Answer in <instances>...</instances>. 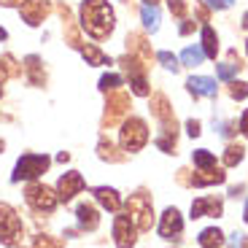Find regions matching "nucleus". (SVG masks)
I'll return each mask as SVG.
<instances>
[{
    "mask_svg": "<svg viewBox=\"0 0 248 248\" xmlns=\"http://www.w3.org/2000/svg\"><path fill=\"white\" fill-rule=\"evenodd\" d=\"M119 143H122L124 151H140L146 143H149V127H146V122L138 116H130L124 119L122 124V132H119Z\"/></svg>",
    "mask_w": 248,
    "mask_h": 248,
    "instance_id": "obj_2",
    "label": "nucleus"
},
{
    "mask_svg": "<svg viewBox=\"0 0 248 248\" xmlns=\"http://www.w3.org/2000/svg\"><path fill=\"white\" fill-rule=\"evenodd\" d=\"M0 243L8 248L22 243V218L8 202H0Z\"/></svg>",
    "mask_w": 248,
    "mask_h": 248,
    "instance_id": "obj_4",
    "label": "nucleus"
},
{
    "mask_svg": "<svg viewBox=\"0 0 248 248\" xmlns=\"http://www.w3.org/2000/svg\"><path fill=\"white\" fill-rule=\"evenodd\" d=\"M27 0H0V6H25Z\"/></svg>",
    "mask_w": 248,
    "mask_h": 248,
    "instance_id": "obj_39",
    "label": "nucleus"
},
{
    "mask_svg": "<svg viewBox=\"0 0 248 248\" xmlns=\"http://www.w3.org/2000/svg\"><path fill=\"white\" fill-rule=\"evenodd\" d=\"M192 30H194V22H192V19H184V25L178 27V32H181V35H189Z\"/></svg>",
    "mask_w": 248,
    "mask_h": 248,
    "instance_id": "obj_36",
    "label": "nucleus"
},
{
    "mask_svg": "<svg viewBox=\"0 0 248 248\" xmlns=\"http://www.w3.org/2000/svg\"><path fill=\"white\" fill-rule=\"evenodd\" d=\"M32 248H62V240H57V237H51V235H35Z\"/></svg>",
    "mask_w": 248,
    "mask_h": 248,
    "instance_id": "obj_29",
    "label": "nucleus"
},
{
    "mask_svg": "<svg viewBox=\"0 0 248 248\" xmlns=\"http://www.w3.org/2000/svg\"><path fill=\"white\" fill-rule=\"evenodd\" d=\"M224 205L218 197H200L192 202V218H202V216H221Z\"/></svg>",
    "mask_w": 248,
    "mask_h": 248,
    "instance_id": "obj_14",
    "label": "nucleus"
},
{
    "mask_svg": "<svg viewBox=\"0 0 248 248\" xmlns=\"http://www.w3.org/2000/svg\"><path fill=\"white\" fill-rule=\"evenodd\" d=\"M127 216L132 218L138 230H151V224H154V208H151V197L146 192H138L127 200Z\"/></svg>",
    "mask_w": 248,
    "mask_h": 248,
    "instance_id": "obj_5",
    "label": "nucleus"
},
{
    "mask_svg": "<svg viewBox=\"0 0 248 248\" xmlns=\"http://www.w3.org/2000/svg\"><path fill=\"white\" fill-rule=\"evenodd\" d=\"M135 235H138V227L132 224V218L119 213L113 218V240H116V248H132L135 246Z\"/></svg>",
    "mask_w": 248,
    "mask_h": 248,
    "instance_id": "obj_8",
    "label": "nucleus"
},
{
    "mask_svg": "<svg viewBox=\"0 0 248 248\" xmlns=\"http://www.w3.org/2000/svg\"><path fill=\"white\" fill-rule=\"evenodd\" d=\"M181 232H184V218H181L178 208H168L162 213V221H159V237L165 240H181Z\"/></svg>",
    "mask_w": 248,
    "mask_h": 248,
    "instance_id": "obj_9",
    "label": "nucleus"
},
{
    "mask_svg": "<svg viewBox=\"0 0 248 248\" xmlns=\"http://www.w3.org/2000/svg\"><path fill=\"white\" fill-rule=\"evenodd\" d=\"M25 200L35 213H51L57 208V202H60L57 192H51L46 184H30L25 192Z\"/></svg>",
    "mask_w": 248,
    "mask_h": 248,
    "instance_id": "obj_6",
    "label": "nucleus"
},
{
    "mask_svg": "<svg viewBox=\"0 0 248 248\" xmlns=\"http://www.w3.org/2000/svg\"><path fill=\"white\" fill-rule=\"evenodd\" d=\"M205 175H194V178H184L181 184H189V186H213V184H224V178L227 175L221 173V170H202Z\"/></svg>",
    "mask_w": 248,
    "mask_h": 248,
    "instance_id": "obj_17",
    "label": "nucleus"
},
{
    "mask_svg": "<svg viewBox=\"0 0 248 248\" xmlns=\"http://www.w3.org/2000/svg\"><path fill=\"white\" fill-rule=\"evenodd\" d=\"M84 175L76 173V170H70V173L60 175V181H57V197L62 200V202H70V200L76 197V194L84 192Z\"/></svg>",
    "mask_w": 248,
    "mask_h": 248,
    "instance_id": "obj_7",
    "label": "nucleus"
},
{
    "mask_svg": "<svg viewBox=\"0 0 248 248\" xmlns=\"http://www.w3.org/2000/svg\"><path fill=\"white\" fill-rule=\"evenodd\" d=\"M246 51H248V44H246Z\"/></svg>",
    "mask_w": 248,
    "mask_h": 248,
    "instance_id": "obj_46",
    "label": "nucleus"
},
{
    "mask_svg": "<svg viewBox=\"0 0 248 248\" xmlns=\"http://www.w3.org/2000/svg\"><path fill=\"white\" fill-rule=\"evenodd\" d=\"M243 221L248 224V202H246V208H243Z\"/></svg>",
    "mask_w": 248,
    "mask_h": 248,
    "instance_id": "obj_41",
    "label": "nucleus"
},
{
    "mask_svg": "<svg viewBox=\"0 0 248 248\" xmlns=\"http://www.w3.org/2000/svg\"><path fill=\"white\" fill-rule=\"evenodd\" d=\"M51 159L46 154H25V156H19L16 162V168H14L11 173V181L14 184H19V181H35L41 178V175L49 170Z\"/></svg>",
    "mask_w": 248,
    "mask_h": 248,
    "instance_id": "obj_3",
    "label": "nucleus"
},
{
    "mask_svg": "<svg viewBox=\"0 0 248 248\" xmlns=\"http://www.w3.org/2000/svg\"><path fill=\"white\" fill-rule=\"evenodd\" d=\"M81 27L89 38L106 41L116 27V16H113L108 0H84L81 3Z\"/></svg>",
    "mask_w": 248,
    "mask_h": 248,
    "instance_id": "obj_1",
    "label": "nucleus"
},
{
    "mask_svg": "<svg viewBox=\"0 0 248 248\" xmlns=\"http://www.w3.org/2000/svg\"><path fill=\"white\" fill-rule=\"evenodd\" d=\"M246 159V149L243 146H227V151H224V165L227 168H235V165H240V162Z\"/></svg>",
    "mask_w": 248,
    "mask_h": 248,
    "instance_id": "obj_24",
    "label": "nucleus"
},
{
    "mask_svg": "<svg viewBox=\"0 0 248 248\" xmlns=\"http://www.w3.org/2000/svg\"><path fill=\"white\" fill-rule=\"evenodd\" d=\"M192 162L197 165L200 170H213V168H216V156H213L208 149H197L192 154Z\"/></svg>",
    "mask_w": 248,
    "mask_h": 248,
    "instance_id": "obj_22",
    "label": "nucleus"
},
{
    "mask_svg": "<svg viewBox=\"0 0 248 248\" xmlns=\"http://www.w3.org/2000/svg\"><path fill=\"white\" fill-rule=\"evenodd\" d=\"M202 60H205V54H202V49H197V46H186V49L181 51V62H184L186 68H197Z\"/></svg>",
    "mask_w": 248,
    "mask_h": 248,
    "instance_id": "obj_23",
    "label": "nucleus"
},
{
    "mask_svg": "<svg viewBox=\"0 0 248 248\" xmlns=\"http://www.w3.org/2000/svg\"><path fill=\"white\" fill-rule=\"evenodd\" d=\"M25 70H27V76H30L32 87H41V84H44V73H41V60H38V57H27Z\"/></svg>",
    "mask_w": 248,
    "mask_h": 248,
    "instance_id": "obj_21",
    "label": "nucleus"
},
{
    "mask_svg": "<svg viewBox=\"0 0 248 248\" xmlns=\"http://www.w3.org/2000/svg\"><path fill=\"white\" fill-rule=\"evenodd\" d=\"M124 68H127V73H130V87L132 92L138 94V97H149V81H146V73L140 70V62L135 60V57H127L124 60Z\"/></svg>",
    "mask_w": 248,
    "mask_h": 248,
    "instance_id": "obj_11",
    "label": "nucleus"
},
{
    "mask_svg": "<svg viewBox=\"0 0 248 248\" xmlns=\"http://www.w3.org/2000/svg\"><path fill=\"white\" fill-rule=\"evenodd\" d=\"M240 248H248V237H246V240H243V243H240Z\"/></svg>",
    "mask_w": 248,
    "mask_h": 248,
    "instance_id": "obj_45",
    "label": "nucleus"
},
{
    "mask_svg": "<svg viewBox=\"0 0 248 248\" xmlns=\"http://www.w3.org/2000/svg\"><path fill=\"white\" fill-rule=\"evenodd\" d=\"M119 87H122V76L119 73H106L100 78V89H103V92H116Z\"/></svg>",
    "mask_w": 248,
    "mask_h": 248,
    "instance_id": "obj_27",
    "label": "nucleus"
},
{
    "mask_svg": "<svg viewBox=\"0 0 248 248\" xmlns=\"http://www.w3.org/2000/svg\"><path fill=\"white\" fill-rule=\"evenodd\" d=\"M76 221H78V227L84 232H94L100 227V213L97 208H94L92 202H81L78 208H76Z\"/></svg>",
    "mask_w": 248,
    "mask_h": 248,
    "instance_id": "obj_13",
    "label": "nucleus"
},
{
    "mask_svg": "<svg viewBox=\"0 0 248 248\" xmlns=\"http://www.w3.org/2000/svg\"><path fill=\"white\" fill-rule=\"evenodd\" d=\"M168 8L178 19H186V0H168Z\"/></svg>",
    "mask_w": 248,
    "mask_h": 248,
    "instance_id": "obj_32",
    "label": "nucleus"
},
{
    "mask_svg": "<svg viewBox=\"0 0 248 248\" xmlns=\"http://www.w3.org/2000/svg\"><path fill=\"white\" fill-rule=\"evenodd\" d=\"M240 132L248 138V108L243 111V116H240Z\"/></svg>",
    "mask_w": 248,
    "mask_h": 248,
    "instance_id": "obj_37",
    "label": "nucleus"
},
{
    "mask_svg": "<svg viewBox=\"0 0 248 248\" xmlns=\"http://www.w3.org/2000/svg\"><path fill=\"white\" fill-rule=\"evenodd\" d=\"M237 70H240V62H221V65L216 68V73H218V78L232 81V78H235Z\"/></svg>",
    "mask_w": 248,
    "mask_h": 248,
    "instance_id": "obj_28",
    "label": "nucleus"
},
{
    "mask_svg": "<svg viewBox=\"0 0 248 248\" xmlns=\"http://www.w3.org/2000/svg\"><path fill=\"white\" fill-rule=\"evenodd\" d=\"M140 16H143V25H146V30H151V32L159 30V11H156V6H143Z\"/></svg>",
    "mask_w": 248,
    "mask_h": 248,
    "instance_id": "obj_25",
    "label": "nucleus"
},
{
    "mask_svg": "<svg viewBox=\"0 0 248 248\" xmlns=\"http://www.w3.org/2000/svg\"><path fill=\"white\" fill-rule=\"evenodd\" d=\"M197 240H200V246H202V248H218L224 243V235H221L218 227H208V230L200 232Z\"/></svg>",
    "mask_w": 248,
    "mask_h": 248,
    "instance_id": "obj_19",
    "label": "nucleus"
},
{
    "mask_svg": "<svg viewBox=\"0 0 248 248\" xmlns=\"http://www.w3.org/2000/svg\"><path fill=\"white\" fill-rule=\"evenodd\" d=\"M3 41H6V30H3V27H0V44H3Z\"/></svg>",
    "mask_w": 248,
    "mask_h": 248,
    "instance_id": "obj_44",
    "label": "nucleus"
},
{
    "mask_svg": "<svg viewBox=\"0 0 248 248\" xmlns=\"http://www.w3.org/2000/svg\"><path fill=\"white\" fill-rule=\"evenodd\" d=\"M230 97L232 100H246L248 97V84L246 81H232L230 84Z\"/></svg>",
    "mask_w": 248,
    "mask_h": 248,
    "instance_id": "obj_30",
    "label": "nucleus"
},
{
    "mask_svg": "<svg viewBox=\"0 0 248 248\" xmlns=\"http://www.w3.org/2000/svg\"><path fill=\"white\" fill-rule=\"evenodd\" d=\"M97 154H100V159H108V162H122L124 159V154H116V149H113L111 140H100Z\"/></svg>",
    "mask_w": 248,
    "mask_h": 248,
    "instance_id": "obj_26",
    "label": "nucleus"
},
{
    "mask_svg": "<svg viewBox=\"0 0 248 248\" xmlns=\"http://www.w3.org/2000/svg\"><path fill=\"white\" fill-rule=\"evenodd\" d=\"M186 132H189L192 138H197L200 132H202V130H200V122H194V119H189V122H186Z\"/></svg>",
    "mask_w": 248,
    "mask_h": 248,
    "instance_id": "obj_35",
    "label": "nucleus"
},
{
    "mask_svg": "<svg viewBox=\"0 0 248 248\" xmlns=\"http://www.w3.org/2000/svg\"><path fill=\"white\" fill-rule=\"evenodd\" d=\"M243 27H246V30H248V11L243 14Z\"/></svg>",
    "mask_w": 248,
    "mask_h": 248,
    "instance_id": "obj_42",
    "label": "nucleus"
},
{
    "mask_svg": "<svg viewBox=\"0 0 248 248\" xmlns=\"http://www.w3.org/2000/svg\"><path fill=\"white\" fill-rule=\"evenodd\" d=\"M202 54L211 57V60H216V54H218V35L213 32L211 25L202 27Z\"/></svg>",
    "mask_w": 248,
    "mask_h": 248,
    "instance_id": "obj_18",
    "label": "nucleus"
},
{
    "mask_svg": "<svg viewBox=\"0 0 248 248\" xmlns=\"http://www.w3.org/2000/svg\"><path fill=\"white\" fill-rule=\"evenodd\" d=\"M143 3H146V6H156V3H159V0H143Z\"/></svg>",
    "mask_w": 248,
    "mask_h": 248,
    "instance_id": "obj_43",
    "label": "nucleus"
},
{
    "mask_svg": "<svg viewBox=\"0 0 248 248\" xmlns=\"http://www.w3.org/2000/svg\"><path fill=\"white\" fill-rule=\"evenodd\" d=\"M243 240H246V235H240V232H235V235L230 237V246H232V248H240V243H243Z\"/></svg>",
    "mask_w": 248,
    "mask_h": 248,
    "instance_id": "obj_38",
    "label": "nucleus"
},
{
    "mask_svg": "<svg viewBox=\"0 0 248 248\" xmlns=\"http://www.w3.org/2000/svg\"><path fill=\"white\" fill-rule=\"evenodd\" d=\"M186 89L194 94V97H216V81L208 78V76H192L186 81Z\"/></svg>",
    "mask_w": 248,
    "mask_h": 248,
    "instance_id": "obj_15",
    "label": "nucleus"
},
{
    "mask_svg": "<svg viewBox=\"0 0 248 248\" xmlns=\"http://www.w3.org/2000/svg\"><path fill=\"white\" fill-rule=\"evenodd\" d=\"M49 11H51L49 0H27L25 6H19V14H22V19H25L30 27L41 25V22L49 16Z\"/></svg>",
    "mask_w": 248,
    "mask_h": 248,
    "instance_id": "obj_10",
    "label": "nucleus"
},
{
    "mask_svg": "<svg viewBox=\"0 0 248 248\" xmlns=\"http://www.w3.org/2000/svg\"><path fill=\"white\" fill-rule=\"evenodd\" d=\"M81 54H84V60H87L89 65H111L108 54H103V51H100L97 46H92V44L81 46Z\"/></svg>",
    "mask_w": 248,
    "mask_h": 248,
    "instance_id": "obj_20",
    "label": "nucleus"
},
{
    "mask_svg": "<svg viewBox=\"0 0 248 248\" xmlns=\"http://www.w3.org/2000/svg\"><path fill=\"white\" fill-rule=\"evenodd\" d=\"M127 108H130V97L124 92H116L108 97V106H106V124L108 127H113V124L122 122V116L127 113Z\"/></svg>",
    "mask_w": 248,
    "mask_h": 248,
    "instance_id": "obj_12",
    "label": "nucleus"
},
{
    "mask_svg": "<svg viewBox=\"0 0 248 248\" xmlns=\"http://www.w3.org/2000/svg\"><path fill=\"white\" fill-rule=\"evenodd\" d=\"M216 127H218V135H224V138H230L232 132H237L235 130V122H218Z\"/></svg>",
    "mask_w": 248,
    "mask_h": 248,
    "instance_id": "obj_33",
    "label": "nucleus"
},
{
    "mask_svg": "<svg viewBox=\"0 0 248 248\" xmlns=\"http://www.w3.org/2000/svg\"><path fill=\"white\" fill-rule=\"evenodd\" d=\"M94 200H97L106 211L111 213H119V208H122V197H119L116 189H111V186H97V189H92Z\"/></svg>",
    "mask_w": 248,
    "mask_h": 248,
    "instance_id": "obj_16",
    "label": "nucleus"
},
{
    "mask_svg": "<svg viewBox=\"0 0 248 248\" xmlns=\"http://www.w3.org/2000/svg\"><path fill=\"white\" fill-rule=\"evenodd\" d=\"M156 60H159L162 65L168 68V70H173V73L178 70V57H175V54H170V51H159V54H156Z\"/></svg>",
    "mask_w": 248,
    "mask_h": 248,
    "instance_id": "obj_31",
    "label": "nucleus"
},
{
    "mask_svg": "<svg viewBox=\"0 0 248 248\" xmlns=\"http://www.w3.org/2000/svg\"><path fill=\"white\" fill-rule=\"evenodd\" d=\"M208 3V8H216V11H224V8H230L235 0H205Z\"/></svg>",
    "mask_w": 248,
    "mask_h": 248,
    "instance_id": "obj_34",
    "label": "nucleus"
},
{
    "mask_svg": "<svg viewBox=\"0 0 248 248\" xmlns=\"http://www.w3.org/2000/svg\"><path fill=\"white\" fill-rule=\"evenodd\" d=\"M6 78H8V70L3 68V62H0V84H3V81H6Z\"/></svg>",
    "mask_w": 248,
    "mask_h": 248,
    "instance_id": "obj_40",
    "label": "nucleus"
}]
</instances>
